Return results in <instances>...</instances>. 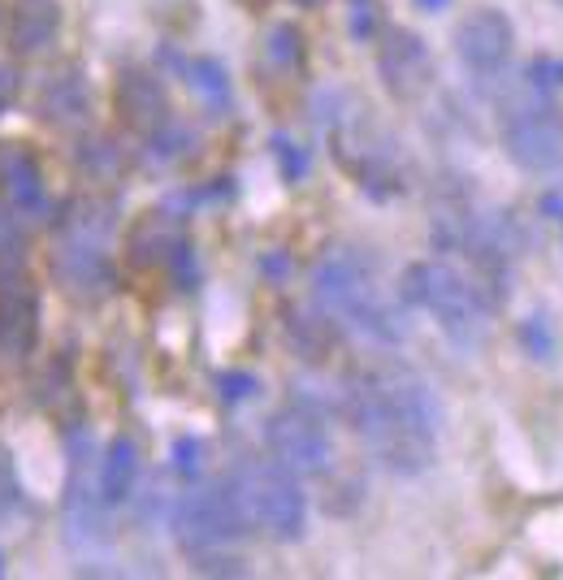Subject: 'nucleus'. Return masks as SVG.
Wrapping results in <instances>:
<instances>
[{"label": "nucleus", "instance_id": "20e7f679", "mask_svg": "<svg viewBox=\"0 0 563 580\" xmlns=\"http://www.w3.org/2000/svg\"><path fill=\"white\" fill-rule=\"evenodd\" d=\"M498 140L516 169L538 178L555 174L563 169V104L551 91H538L525 82V91L503 104Z\"/></svg>", "mask_w": 563, "mask_h": 580}, {"label": "nucleus", "instance_id": "a211bd4d", "mask_svg": "<svg viewBox=\"0 0 563 580\" xmlns=\"http://www.w3.org/2000/svg\"><path fill=\"white\" fill-rule=\"evenodd\" d=\"M178 243L183 238H174L161 217H143L131 234V256H135V265H165Z\"/></svg>", "mask_w": 563, "mask_h": 580}, {"label": "nucleus", "instance_id": "6e6552de", "mask_svg": "<svg viewBox=\"0 0 563 580\" xmlns=\"http://www.w3.org/2000/svg\"><path fill=\"white\" fill-rule=\"evenodd\" d=\"M511 48H516V26L494 4L464 13L455 26V57L473 78H498L511 62Z\"/></svg>", "mask_w": 563, "mask_h": 580}, {"label": "nucleus", "instance_id": "a878e982", "mask_svg": "<svg viewBox=\"0 0 563 580\" xmlns=\"http://www.w3.org/2000/svg\"><path fill=\"white\" fill-rule=\"evenodd\" d=\"M274 156H278L282 178H286V182H299V178L308 174V152H303L299 144H290L286 135H278V140H274Z\"/></svg>", "mask_w": 563, "mask_h": 580}, {"label": "nucleus", "instance_id": "f3484780", "mask_svg": "<svg viewBox=\"0 0 563 580\" xmlns=\"http://www.w3.org/2000/svg\"><path fill=\"white\" fill-rule=\"evenodd\" d=\"M135 486H140V446H135V437L118 434L104 446V455H100V494H104V507L131 503Z\"/></svg>", "mask_w": 563, "mask_h": 580}, {"label": "nucleus", "instance_id": "c756f323", "mask_svg": "<svg viewBox=\"0 0 563 580\" xmlns=\"http://www.w3.org/2000/svg\"><path fill=\"white\" fill-rule=\"evenodd\" d=\"M542 213L563 230V196L560 191H547V196H542Z\"/></svg>", "mask_w": 563, "mask_h": 580}, {"label": "nucleus", "instance_id": "aec40b11", "mask_svg": "<svg viewBox=\"0 0 563 580\" xmlns=\"http://www.w3.org/2000/svg\"><path fill=\"white\" fill-rule=\"evenodd\" d=\"M22 243H26V213L0 191V274L9 269V260H22Z\"/></svg>", "mask_w": 563, "mask_h": 580}, {"label": "nucleus", "instance_id": "7ed1b4c3", "mask_svg": "<svg viewBox=\"0 0 563 580\" xmlns=\"http://www.w3.org/2000/svg\"><path fill=\"white\" fill-rule=\"evenodd\" d=\"M404 303L421 308L438 321V330L460 343V347H477L490 330L494 299L482 290V282L446 260H417L404 269Z\"/></svg>", "mask_w": 563, "mask_h": 580}, {"label": "nucleus", "instance_id": "473e14b6", "mask_svg": "<svg viewBox=\"0 0 563 580\" xmlns=\"http://www.w3.org/2000/svg\"><path fill=\"white\" fill-rule=\"evenodd\" d=\"M0 577H4V550H0Z\"/></svg>", "mask_w": 563, "mask_h": 580}, {"label": "nucleus", "instance_id": "c85d7f7f", "mask_svg": "<svg viewBox=\"0 0 563 580\" xmlns=\"http://www.w3.org/2000/svg\"><path fill=\"white\" fill-rule=\"evenodd\" d=\"M22 507V490H18V477L9 468V455L0 450V515H13Z\"/></svg>", "mask_w": 563, "mask_h": 580}, {"label": "nucleus", "instance_id": "423d86ee", "mask_svg": "<svg viewBox=\"0 0 563 580\" xmlns=\"http://www.w3.org/2000/svg\"><path fill=\"white\" fill-rule=\"evenodd\" d=\"M243 528H247V515H243V503L230 481L200 486V490L183 494V503L174 507V537L196 559V568H205L225 546H234L243 537Z\"/></svg>", "mask_w": 563, "mask_h": 580}, {"label": "nucleus", "instance_id": "39448f33", "mask_svg": "<svg viewBox=\"0 0 563 580\" xmlns=\"http://www.w3.org/2000/svg\"><path fill=\"white\" fill-rule=\"evenodd\" d=\"M247 524L265 528L274 542H299L308 528V499L290 468L278 459H243L230 477Z\"/></svg>", "mask_w": 563, "mask_h": 580}, {"label": "nucleus", "instance_id": "2eb2a0df", "mask_svg": "<svg viewBox=\"0 0 563 580\" xmlns=\"http://www.w3.org/2000/svg\"><path fill=\"white\" fill-rule=\"evenodd\" d=\"M91 113V96H87V78L78 70L53 74L40 91V122L57 126V131H78L87 126Z\"/></svg>", "mask_w": 563, "mask_h": 580}, {"label": "nucleus", "instance_id": "b1692460", "mask_svg": "<svg viewBox=\"0 0 563 580\" xmlns=\"http://www.w3.org/2000/svg\"><path fill=\"white\" fill-rule=\"evenodd\" d=\"M200 468H205V442L200 437H178L174 442V472L178 477H200Z\"/></svg>", "mask_w": 563, "mask_h": 580}, {"label": "nucleus", "instance_id": "f8f14e48", "mask_svg": "<svg viewBox=\"0 0 563 580\" xmlns=\"http://www.w3.org/2000/svg\"><path fill=\"white\" fill-rule=\"evenodd\" d=\"M113 104H118L122 122L140 135H156L174 122L169 118V91L152 70H122L118 87H113Z\"/></svg>", "mask_w": 563, "mask_h": 580}, {"label": "nucleus", "instance_id": "5701e85b", "mask_svg": "<svg viewBox=\"0 0 563 580\" xmlns=\"http://www.w3.org/2000/svg\"><path fill=\"white\" fill-rule=\"evenodd\" d=\"M352 35L360 44L382 35V4L377 0H352Z\"/></svg>", "mask_w": 563, "mask_h": 580}, {"label": "nucleus", "instance_id": "412c9836", "mask_svg": "<svg viewBox=\"0 0 563 580\" xmlns=\"http://www.w3.org/2000/svg\"><path fill=\"white\" fill-rule=\"evenodd\" d=\"M78 165H82V174H91L96 182H104V178H113L118 169H122V152L109 144V140H96V144H78Z\"/></svg>", "mask_w": 563, "mask_h": 580}, {"label": "nucleus", "instance_id": "4be33fe9", "mask_svg": "<svg viewBox=\"0 0 563 580\" xmlns=\"http://www.w3.org/2000/svg\"><path fill=\"white\" fill-rule=\"evenodd\" d=\"M520 343H525V352H529L533 360H551V352H555V330H551V316L533 312V316L520 325Z\"/></svg>", "mask_w": 563, "mask_h": 580}, {"label": "nucleus", "instance_id": "cd10ccee", "mask_svg": "<svg viewBox=\"0 0 563 580\" xmlns=\"http://www.w3.org/2000/svg\"><path fill=\"white\" fill-rule=\"evenodd\" d=\"M217 390H221L225 403H243V399H252V394L261 390V381H256L252 372H221V377H217Z\"/></svg>", "mask_w": 563, "mask_h": 580}, {"label": "nucleus", "instance_id": "72a5a7b5", "mask_svg": "<svg viewBox=\"0 0 563 580\" xmlns=\"http://www.w3.org/2000/svg\"><path fill=\"white\" fill-rule=\"evenodd\" d=\"M299 4H312V0H299Z\"/></svg>", "mask_w": 563, "mask_h": 580}, {"label": "nucleus", "instance_id": "1a4fd4ad", "mask_svg": "<svg viewBox=\"0 0 563 580\" xmlns=\"http://www.w3.org/2000/svg\"><path fill=\"white\" fill-rule=\"evenodd\" d=\"M377 74H382V87L395 100L412 104L433 87V57H429V48H424V40L417 31L386 26L377 35Z\"/></svg>", "mask_w": 563, "mask_h": 580}, {"label": "nucleus", "instance_id": "2f4dec72", "mask_svg": "<svg viewBox=\"0 0 563 580\" xmlns=\"http://www.w3.org/2000/svg\"><path fill=\"white\" fill-rule=\"evenodd\" d=\"M417 4H421L424 13H438V9H446V4H451V0H417Z\"/></svg>", "mask_w": 563, "mask_h": 580}, {"label": "nucleus", "instance_id": "9b49d317", "mask_svg": "<svg viewBox=\"0 0 563 580\" xmlns=\"http://www.w3.org/2000/svg\"><path fill=\"white\" fill-rule=\"evenodd\" d=\"M40 338V294L22 274H0V364H22Z\"/></svg>", "mask_w": 563, "mask_h": 580}, {"label": "nucleus", "instance_id": "ddd939ff", "mask_svg": "<svg viewBox=\"0 0 563 580\" xmlns=\"http://www.w3.org/2000/svg\"><path fill=\"white\" fill-rule=\"evenodd\" d=\"M53 274L57 282L70 290L74 299H104L113 287V265H109V247L100 243H78L62 238L57 256H53Z\"/></svg>", "mask_w": 563, "mask_h": 580}, {"label": "nucleus", "instance_id": "f257e3e1", "mask_svg": "<svg viewBox=\"0 0 563 580\" xmlns=\"http://www.w3.org/2000/svg\"><path fill=\"white\" fill-rule=\"evenodd\" d=\"M343 416L373 464L395 477H421L438 455L442 408L417 368L377 364L355 372L343 390Z\"/></svg>", "mask_w": 563, "mask_h": 580}, {"label": "nucleus", "instance_id": "4468645a", "mask_svg": "<svg viewBox=\"0 0 563 580\" xmlns=\"http://www.w3.org/2000/svg\"><path fill=\"white\" fill-rule=\"evenodd\" d=\"M62 31V4L57 0H13L9 13V48L18 57L44 53Z\"/></svg>", "mask_w": 563, "mask_h": 580}, {"label": "nucleus", "instance_id": "393cba45", "mask_svg": "<svg viewBox=\"0 0 563 580\" xmlns=\"http://www.w3.org/2000/svg\"><path fill=\"white\" fill-rule=\"evenodd\" d=\"M269 57H274L278 66H299V57H303V40H299L295 26H274V35H269Z\"/></svg>", "mask_w": 563, "mask_h": 580}, {"label": "nucleus", "instance_id": "7c9ffc66", "mask_svg": "<svg viewBox=\"0 0 563 580\" xmlns=\"http://www.w3.org/2000/svg\"><path fill=\"white\" fill-rule=\"evenodd\" d=\"M13 91H18V74H13V70H0V104H4V100H9Z\"/></svg>", "mask_w": 563, "mask_h": 580}, {"label": "nucleus", "instance_id": "dca6fc26", "mask_svg": "<svg viewBox=\"0 0 563 580\" xmlns=\"http://www.w3.org/2000/svg\"><path fill=\"white\" fill-rule=\"evenodd\" d=\"M0 191L26 213V221L35 213H44V178H40V165H35V156L26 147H0Z\"/></svg>", "mask_w": 563, "mask_h": 580}, {"label": "nucleus", "instance_id": "0eeeda50", "mask_svg": "<svg viewBox=\"0 0 563 580\" xmlns=\"http://www.w3.org/2000/svg\"><path fill=\"white\" fill-rule=\"evenodd\" d=\"M265 446L295 477H330L334 472V437L308 408H282L265 425Z\"/></svg>", "mask_w": 563, "mask_h": 580}, {"label": "nucleus", "instance_id": "6ab92c4d", "mask_svg": "<svg viewBox=\"0 0 563 580\" xmlns=\"http://www.w3.org/2000/svg\"><path fill=\"white\" fill-rule=\"evenodd\" d=\"M187 78H191V87H196V96H200L205 104H212V109H225V104H230V78L221 70V62L200 57V62L187 66Z\"/></svg>", "mask_w": 563, "mask_h": 580}, {"label": "nucleus", "instance_id": "bb28decb", "mask_svg": "<svg viewBox=\"0 0 563 580\" xmlns=\"http://www.w3.org/2000/svg\"><path fill=\"white\" fill-rule=\"evenodd\" d=\"M525 82L538 87V91H551V96H555V91L563 87V62L560 57H538V62L525 70Z\"/></svg>", "mask_w": 563, "mask_h": 580}, {"label": "nucleus", "instance_id": "f03ea898", "mask_svg": "<svg viewBox=\"0 0 563 580\" xmlns=\"http://www.w3.org/2000/svg\"><path fill=\"white\" fill-rule=\"evenodd\" d=\"M312 299H317V308L330 321L347 325L352 334L377 343V347H395V343L408 338L404 312L382 290L377 274L368 269V260L355 256V252L339 247V252H330V256L317 260V269H312Z\"/></svg>", "mask_w": 563, "mask_h": 580}, {"label": "nucleus", "instance_id": "9d476101", "mask_svg": "<svg viewBox=\"0 0 563 580\" xmlns=\"http://www.w3.org/2000/svg\"><path fill=\"white\" fill-rule=\"evenodd\" d=\"M104 494H100V468L91 464L87 434L78 446V434H70V481H66V533L74 546H87L100 537V520H104Z\"/></svg>", "mask_w": 563, "mask_h": 580}]
</instances>
